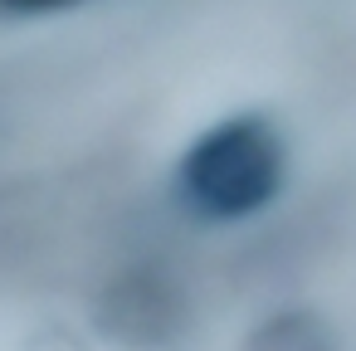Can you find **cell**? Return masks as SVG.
Returning <instances> with one entry per match:
<instances>
[{
    "label": "cell",
    "instance_id": "obj_1",
    "mask_svg": "<svg viewBox=\"0 0 356 351\" xmlns=\"http://www.w3.org/2000/svg\"><path fill=\"white\" fill-rule=\"evenodd\" d=\"M283 176H288L283 132L259 113L220 117L186 147L176 166L181 200L215 225H234L268 210L283 190Z\"/></svg>",
    "mask_w": 356,
    "mask_h": 351
},
{
    "label": "cell",
    "instance_id": "obj_2",
    "mask_svg": "<svg viewBox=\"0 0 356 351\" xmlns=\"http://www.w3.org/2000/svg\"><path fill=\"white\" fill-rule=\"evenodd\" d=\"M191 327L181 283L161 268H127L93 297V332L122 351H171Z\"/></svg>",
    "mask_w": 356,
    "mask_h": 351
},
{
    "label": "cell",
    "instance_id": "obj_3",
    "mask_svg": "<svg viewBox=\"0 0 356 351\" xmlns=\"http://www.w3.org/2000/svg\"><path fill=\"white\" fill-rule=\"evenodd\" d=\"M239 351H341L337 327L312 307H283L249 327Z\"/></svg>",
    "mask_w": 356,
    "mask_h": 351
},
{
    "label": "cell",
    "instance_id": "obj_4",
    "mask_svg": "<svg viewBox=\"0 0 356 351\" xmlns=\"http://www.w3.org/2000/svg\"><path fill=\"white\" fill-rule=\"evenodd\" d=\"M74 6H88V0H0L6 15H59V10H74Z\"/></svg>",
    "mask_w": 356,
    "mask_h": 351
}]
</instances>
